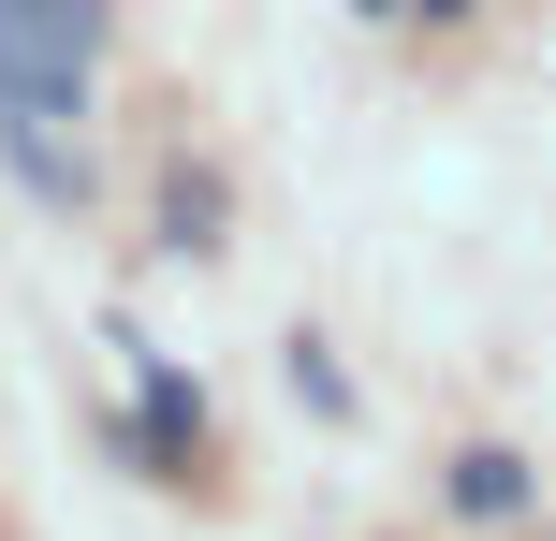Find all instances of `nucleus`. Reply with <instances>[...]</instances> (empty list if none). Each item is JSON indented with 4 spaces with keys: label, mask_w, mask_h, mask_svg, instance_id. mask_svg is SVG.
Returning <instances> with one entry per match:
<instances>
[{
    "label": "nucleus",
    "mask_w": 556,
    "mask_h": 541,
    "mask_svg": "<svg viewBox=\"0 0 556 541\" xmlns=\"http://www.w3.org/2000/svg\"><path fill=\"white\" fill-rule=\"evenodd\" d=\"M103 44H117V0H0V162L45 205L88 191L74 132H88V88H103Z\"/></svg>",
    "instance_id": "nucleus-1"
},
{
    "label": "nucleus",
    "mask_w": 556,
    "mask_h": 541,
    "mask_svg": "<svg viewBox=\"0 0 556 541\" xmlns=\"http://www.w3.org/2000/svg\"><path fill=\"white\" fill-rule=\"evenodd\" d=\"M454 513H469V527L528 513V468H513V454H454Z\"/></svg>",
    "instance_id": "nucleus-2"
},
{
    "label": "nucleus",
    "mask_w": 556,
    "mask_h": 541,
    "mask_svg": "<svg viewBox=\"0 0 556 541\" xmlns=\"http://www.w3.org/2000/svg\"><path fill=\"white\" fill-rule=\"evenodd\" d=\"M425 15H469V0H425Z\"/></svg>",
    "instance_id": "nucleus-3"
}]
</instances>
